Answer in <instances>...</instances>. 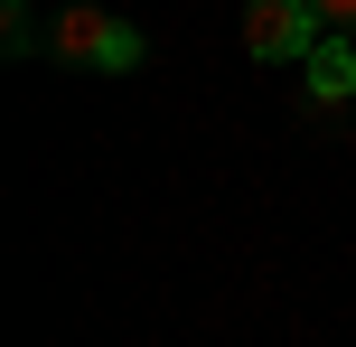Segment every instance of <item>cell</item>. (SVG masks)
Returning <instances> with one entry per match:
<instances>
[{
	"label": "cell",
	"mask_w": 356,
	"mask_h": 347,
	"mask_svg": "<svg viewBox=\"0 0 356 347\" xmlns=\"http://www.w3.org/2000/svg\"><path fill=\"white\" fill-rule=\"evenodd\" d=\"M47 56H56V66H75V75H131L150 47H141V29H131V19L104 10V0H56Z\"/></svg>",
	"instance_id": "6da1fadb"
},
{
	"label": "cell",
	"mask_w": 356,
	"mask_h": 347,
	"mask_svg": "<svg viewBox=\"0 0 356 347\" xmlns=\"http://www.w3.org/2000/svg\"><path fill=\"white\" fill-rule=\"evenodd\" d=\"M319 38L328 29H319L309 0H244V56H253V66H300Z\"/></svg>",
	"instance_id": "7a4b0ae2"
},
{
	"label": "cell",
	"mask_w": 356,
	"mask_h": 347,
	"mask_svg": "<svg viewBox=\"0 0 356 347\" xmlns=\"http://www.w3.org/2000/svg\"><path fill=\"white\" fill-rule=\"evenodd\" d=\"M300 113H309V131H338L356 113V38H319L300 56Z\"/></svg>",
	"instance_id": "3957f363"
},
{
	"label": "cell",
	"mask_w": 356,
	"mask_h": 347,
	"mask_svg": "<svg viewBox=\"0 0 356 347\" xmlns=\"http://www.w3.org/2000/svg\"><path fill=\"white\" fill-rule=\"evenodd\" d=\"M0 47H10V56H38V47H47V29H38V0H0Z\"/></svg>",
	"instance_id": "277c9868"
},
{
	"label": "cell",
	"mask_w": 356,
	"mask_h": 347,
	"mask_svg": "<svg viewBox=\"0 0 356 347\" xmlns=\"http://www.w3.org/2000/svg\"><path fill=\"white\" fill-rule=\"evenodd\" d=\"M309 10H319L328 38H356V0H309Z\"/></svg>",
	"instance_id": "5b68a950"
}]
</instances>
